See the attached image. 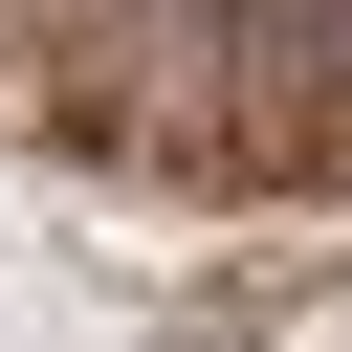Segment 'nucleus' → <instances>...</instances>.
I'll use <instances>...</instances> for the list:
<instances>
[{
	"label": "nucleus",
	"instance_id": "1",
	"mask_svg": "<svg viewBox=\"0 0 352 352\" xmlns=\"http://www.w3.org/2000/svg\"><path fill=\"white\" fill-rule=\"evenodd\" d=\"M132 352H264V308H154Z\"/></svg>",
	"mask_w": 352,
	"mask_h": 352
}]
</instances>
